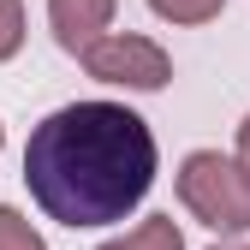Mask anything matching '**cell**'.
I'll list each match as a JSON object with an SVG mask.
<instances>
[{"mask_svg":"<svg viewBox=\"0 0 250 250\" xmlns=\"http://www.w3.org/2000/svg\"><path fill=\"white\" fill-rule=\"evenodd\" d=\"M24 185L60 227H113L155 185V131L119 102H66L24 143Z\"/></svg>","mask_w":250,"mask_h":250,"instance_id":"6da1fadb","label":"cell"},{"mask_svg":"<svg viewBox=\"0 0 250 250\" xmlns=\"http://www.w3.org/2000/svg\"><path fill=\"white\" fill-rule=\"evenodd\" d=\"M179 203L208 232H250V179L221 149H191L179 161Z\"/></svg>","mask_w":250,"mask_h":250,"instance_id":"7a4b0ae2","label":"cell"},{"mask_svg":"<svg viewBox=\"0 0 250 250\" xmlns=\"http://www.w3.org/2000/svg\"><path fill=\"white\" fill-rule=\"evenodd\" d=\"M78 60H83L89 78L119 83V89H167V78H173V54L155 36H137V30H107Z\"/></svg>","mask_w":250,"mask_h":250,"instance_id":"3957f363","label":"cell"},{"mask_svg":"<svg viewBox=\"0 0 250 250\" xmlns=\"http://www.w3.org/2000/svg\"><path fill=\"white\" fill-rule=\"evenodd\" d=\"M48 24H54V42L66 54H83L89 42L107 36L113 0H48Z\"/></svg>","mask_w":250,"mask_h":250,"instance_id":"277c9868","label":"cell"},{"mask_svg":"<svg viewBox=\"0 0 250 250\" xmlns=\"http://www.w3.org/2000/svg\"><path fill=\"white\" fill-rule=\"evenodd\" d=\"M102 250H185V232L173 214H149V221H137L125 238H107Z\"/></svg>","mask_w":250,"mask_h":250,"instance_id":"5b68a950","label":"cell"},{"mask_svg":"<svg viewBox=\"0 0 250 250\" xmlns=\"http://www.w3.org/2000/svg\"><path fill=\"white\" fill-rule=\"evenodd\" d=\"M149 12L167 24H208L227 12V0H149Z\"/></svg>","mask_w":250,"mask_h":250,"instance_id":"8992f818","label":"cell"},{"mask_svg":"<svg viewBox=\"0 0 250 250\" xmlns=\"http://www.w3.org/2000/svg\"><path fill=\"white\" fill-rule=\"evenodd\" d=\"M0 250H48V244H42V232L30 227L12 203H0Z\"/></svg>","mask_w":250,"mask_h":250,"instance_id":"52a82bcc","label":"cell"},{"mask_svg":"<svg viewBox=\"0 0 250 250\" xmlns=\"http://www.w3.org/2000/svg\"><path fill=\"white\" fill-rule=\"evenodd\" d=\"M24 48V0H0V66Z\"/></svg>","mask_w":250,"mask_h":250,"instance_id":"ba28073f","label":"cell"},{"mask_svg":"<svg viewBox=\"0 0 250 250\" xmlns=\"http://www.w3.org/2000/svg\"><path fill=\"white\" fill-rule=\"evenodd\" d=\"M232 161H238L244 179H250V113H244V125H238V155H232Z\"/></svg>","mask_w":250,"mask_h":250,"instance_id":"9c48e42d","label":"cell"},{"mask_svg":"<svg viewBox=\"0 0 250 250\" xmlns=\"http://www.w3.org/2000/svg\"><path fill=\"white\" fill-rule=\"evenodd\" d=\"M214 250H250V244H214Z\"/></svg>","mask_w":250,"mask_h":250,"instance_id":"30bf717a","label":"cell"},{"mask_svg":"<svg viewBox=\"0 0 250 250\" xmlns=\"http://www.w3.org/2000/svg\"><path fill=\"white\" fill-rule=\"evenodd\" d=\"M0 149H6V125H0Z\"/></svg>","mask_w":250,"mask_h":250,"instance_id":"8fae6325","label":"cell"}]
</instances>
